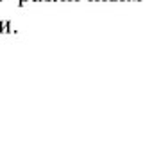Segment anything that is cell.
I'll list each match as a JSON object with an SVG mask.
<instances>
[{
  "mask_svg": "<svg viewBox=\"0 0 152 143\" xmlns=\"http://www.w3.org/2000/svg\"><path fill=\"white\" fill-rule=\"evenodd\" d=\"M18 2H20V6H23L25 2H29V0H18Z\"/></svg>",
  "mask_w": 152,
  "mask_h": 143,
  "instance_id": "obj_1",
  "label": "cell"
},
{
  "mask_svg": "<svg viewBox=\"0 0 152 143\" xmlns=\"http://www.w3.org/2000/svg\"><path fill=\"white\" fill-rule=\"evenodd\" d=\"M122 2H134V0H122Z\"/></svg>",
  "mask_w": 152,
  "mask_h": 143,
  "instance_id": "obj_2",
  "label": "cell"
},
{
  "mask_svg": "<svg viewBox=\"0 0 152 143\" xmlns=\"http://www.w3.org/2000/svg\"><path fill=\"white\" fill-rule=\"evenodd\" d=\"M29 2H41V0H29Z\"/></svg>",
  "mask_w": 152,
  "mask_h": 143,
  "instance_id": "obj_3",
  "label": "cell"
},
{
  "mask_svg": "<svg viewBox=\"0 0 152 143\" xmlns=\"http://www.w3.org/2000/svg\"><path fill=\"white\" fill-rule=\"evenodd\" d=\"M70 2H79V0H70Z\"/></svg>",
  "mask_w": 152,
  "mask_h": 143,
  "instance_id": "obj_4",
  "label": "cell"
},
{
  "mask_svg": "<svg viewBox=\"0 0 152 143\" xmlns=\"http://www.w3.org/2000/svg\"><path fill=\"white\" fill-rule=\"evenodd\" d=\"M113 2H122V0H113Z\"/></svg>",
  "mask_w": 152,
  "mask_h": 143,
  "instance_id": "obj_5",
  "label": "cell"
},
{
  "mask_svg": "<svg viewBox=\"0 0 152 143\" xmlns=\"http://www.w3.org/2000/svg\"><path fill=\"white\" fill-rule=\"evenodd\" d=\"M104 2H113V0H104Z\"/></svg>",
  "mask_w": 152,
  "mask_h": 143,
  "instance_id": "obj_6",
  "label": "cell"
},
{
  "mask_svg": "<svg viewBox=\"0 0 152 143\" xmlns=\"http://www.w3.org/2000/svg\"><path fill=\"white\" fill-rule=\"evenodd\" d=\"M41 2H50V0H41Z\"/></svg>",
  "mask_w": 152,
  "mask_h": 143,
  "instance_id": "obj_7",
  "label": "cell"
},
{
  "mask_svg": "<svg viewBox=\"0 0 152 143\" xmlns=\"http://www.w3.org/2000/svg\"><path fill=\"white\" fill-rule=\"evenodd\" d=\"M97 2H104V0H97Z\"/></svg>",
  "mask_w": 152,
  "mask_h": 143,
  "instance_id": "obj_8",
  "label": "cell"
},
{
  "mask_svg": "<svg viewBox=\"0 0 152 143\" xmlns=\"http://www.w3.org/2000/svg\"><path fill=\"white\" fill-rule=\"evenodd\" d=\"M63 2H70V0H63Z\"/></svg>",
  "mask_w": 152,
  "mask_h": 143,
  "instance_id": "obj_9",
  "label": "cell"
},
{
  "mask_svg": "<svg viewBox=\"0 0 152 143\" xmlns=\"http://www.w3.org/2000/svg\"><path fill=\"white\" fill-rule=\"evenodd\" d=\"M90 2H97V0H90Z\"/></svg>",
  "mask_w": 152,
  "mask_h": 143,
  "instance_id": "obj_10",
  "label": "cell"
},
{
  "mask_svg": "<svg viewBox=\"0 0 152 143\" xmlns=\"http://www.w3.org/2000/svg\"><path fill=\"white\" fill-rule=\"evenodd\" d=\"M134 2H140V0H134Z\"/></svg>",
  "mask_w": 152,
  "mask_h": 143,
  "instance_id": "obj_11",
  "label": "cell"
},
{
  "mask_svg": "<svg viewBox=\"0 0 152 143\" xmlns=\"http://www.w3.org/2000/svg\"><path fill=\"white\" fill-rule=\"evenodd\" d=\"M0 2H2V0H0Z\"/></svg>",
  "mask_w": 152,
  "mask_h": 143,
  "instance_id": "obj_12",
  "label": "cell"
}]
</instances>
